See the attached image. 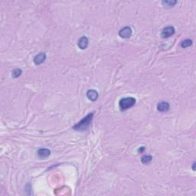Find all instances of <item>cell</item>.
Here are the masks:
<instances>
[{
	"label": "cell",
	"instance_id": "cell-4",
	"mask_svg": "<svg viewBox=\"0 0 196 196\" xmlns=\"http://www.w3.org/2000/svg\"><path fill=\"white\" fill-rule=\"evenodd\" d=\"M132 33V29L129 26H126V27L123 28L122 29H120V31H119V35L123 38H129L131 37Z\"/></svg>",
	"mask_w": 196,
	"mask_h": 196
},
{
	"label": "cell",
	"instance_id": "cell-2",
	"mask_svg": "<svg viewBox=\"0 0 196 196\" xmlns=\"http://www.w3.org/2000/svg\"><path fill=\"white\" fill-rule=\"evenodd\" d=\"M135 103H136V99L133 97H124V98H122L119 102V107L121 110L123 111L133 107Z\"/></svg>",
	"mask_w": 196,
	"mask_h": 196
},
{
	"label": "cell",
	"instance_id": "cell-11",
	"mask_svg": "<svg viewBox=\"0 0 196 196\" xmlns=\"http://www.w3.org/2000/svg\"><path fill=\"white\" fill-rule=\"evenodd\" d=\"M192 45V41L190 39H186V40H184L181 43V46L183 48H188V47L191 46Z\"/></svg>",
	"mask_w": 196,
	"mask_h": 196
},
{
	"label": "cell",
	"instance_id": "cell-10",
	"mask_svg": "<svg viewBox=\"0 0 196 196\" xmlns=\"http://www.w3.org/2000/svg\"><path fill=\"white\" fill-rule=\"evenodd\" d=\"M152 159H153V157H152L151 155H143L141 159V161L143 164H149L152 162Z\"/></svg>",
	"mask_w": 196,
	"mask_h": 196
},
{
	"label": "cell",
	"instance_id": "cell-6",
	"mask_svg": "<svg viewBox=\"0 0 196 196\" xmlns=\"http://www.w3.org/2000/svg\"><path fill=\"white\" fill-rule=\"evenodd\" d=\"M88 44H89V40L86 36H83L78 40V47L82 50L88 48Z\"/></svg>",
	"mask_w": 196,
	"mask_h": 196
},
{
	"label": "cell",
	"instance_id": "cell-9",
	"mask_svg": "<svg viewBox=\"0 0 196 196\" xmlns=\"http://www.w3.org/2000/svg\"><path fill=\"white\" fill-rule=\"evenodd\" d=\"M51 154V151L48 149H39L38 151V155L41 159H45L48 157Z\"/></svg>",
	"mask_w": 196,
	"mask_h": 196
},
{
	"label": "cell",
	"instance_id": "cell-5",
	"mask_svg": "<svg viewBox=\"0 0 196 196\" xmlns=\"http://www.w3.org/2000/svg\"><path fill=\"white\" fill-rule=\"evenodd\" d=\"M46 59V54L45 53H39L34 58V63L37 65L42 64Z\"/></svg>",
	"mask_w": 196,
	"mask_h": 196
},
{
	"label": "cell",
	"instance_id": "cell-14",
	"mask_svg": "<svg viewBox=\"0 0 196 196\" xmlns=\"http://www.w3.org/2000/svg\"><path fill=\"white\" fill-rule=\"evenodd\" d=\"M195 163L193 164V170H195Z\"/></svg>",
	"mask_w": 196,
	"mask_h": 196
},
{
	"label": "cell",
	"instance_id": "cell-13",
	"mask_svg": "<svg viewBox=\"0 0 196 196\" xmlns=\"http://www.w3.org/2000/svg\"><path fill=\"white\" fill-rule=\"evenodd\" d=\"M21 74V69H19V68L15 69V70L12 72V76L14 78H19Z\"/></svg>",
	"mask_w": 196,
	"mask_h": 196
},
{
	"label": "cell",
	"instance_id": "cell-12",
	"mask_svg": "<svg viewBox=\"0 0 196 196\" xmlns=\"http://www.w3.org/2000/svg\"><path fill=\"white\" fill-rule=\"evenodd\" d=\"M163 5L165 7H173L177 3L176 1H163Z\"/></svg>",
	"mask_w": 196,
	"mask_h": 196
},
{
	"label": "cell",
	"instance_id": "cell-3",
	"mask_svg": "<svg viewBox=\"0 0 196 196\" xmlns=\"http://www.w3.org/2000/svg\"><path fill=\"white\" fill-rule=\"evenodd\" d=\"M175 28L173 26H167L164 28L161 32V37L163 38H168L175 34Z\"/></svg>",
	"mask_w": 196,
	"mask_h": 196
},
{
	"label": "cell",
	"instance_id": "cell-8",
	"mask_svg": "<svg viewBox=\"0 0 196 196\" xmlns=\"http://www.w3.org/2000/svg\"><path fill=\"white\" fill-rule=\"evenodd\" d=\"M169 107H170L169 103L167 102H164V101L160 102L157 105V110L160 112H165V111L169 110Z\"/></svg>",
	"mask_w": 196,
	"mask_h": 196
},
{
	"label": "cell",
	"instance_id": "cell-1",
	"mask_svg": "<svg viewBox=\"0 0 196 196\" xmlns=\"http://www.w3.org/2000/svg\"><path fill=\"white\" fill-rule=\"evenodd\" d=\"M93 113H89L83 118L81 120L78 122L77 124L73 126V129L78 131H84L88 128V126L91 125L92 120H93Z\"/></svg>",
	"mask_w": 196,
	"mask_h": 196
},
{
	"label": "cell",
	"instance_id": "cell-7",
	"mask_svg": "<svg viewBox=\"0 0 196 196\" xmlns=\"http://www.w3.org/2000/svg\"><path fill=\"white\" fill-rule=\"evenodd\" d=\"M87 97L90 100L95 101L98 98V93L95 90H89L87 92Z\"/></svg>",
	"mask_w": 196,
	"mask_h": 196
}]
</instances>
